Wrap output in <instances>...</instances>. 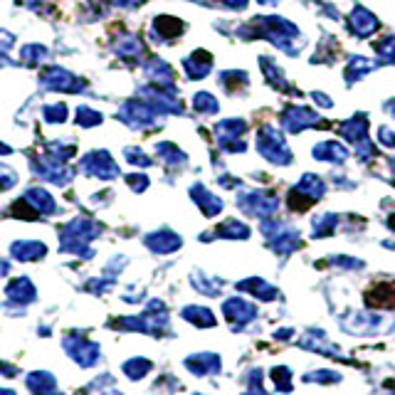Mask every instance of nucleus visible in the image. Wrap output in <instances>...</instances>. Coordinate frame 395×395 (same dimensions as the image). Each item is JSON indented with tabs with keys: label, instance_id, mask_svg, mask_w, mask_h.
<instances>
[{
	"label": "nucleus",
	"instance_id": "7",
	"mask_svg": "<svg viewBox=\"0 0 395 395\" xmlns=\"http://www.w3.org/2000/svg\"><path fill=\"white\" fill-rule=\"evenodd\" d=\"M282 121H284V129L289 131H302L307 126H314L319 121V116L309 109H302V106H291L282 114Z\"/></svg>",
	"mask_w": 395,
	"mask_h": 395
},
{
	"label": "nucleus",
	"instance_id": "20",
	"mask_svg": "<svg viewBox=\"0 0 395 395\" xmlns=\"http://www.w3.org/2000/svg\"><path fill=\"white\" fill-rule=\"evenodd\" d=\"M104 121V114L102 111H97V109H92V106H79L77 109V124L79 126H87V129H92V126H97V124H102Z\"/></svg>",
	"mask_w": 395,
	"mask_h": 395
},
{
	"label": "nucleus",
	"instance_id": "23",
	"mask_svg": "<svg viewBox=\"0 0 395 395\" xmlns=\"http://www.w3.org/2000/svg\"><path fill=\"white\" fill-rule=\"evenodd\" d=\"M124 156H126V161H129L131 166H139V168L151 166V158L146 156L144 148H139V146H129V148H124Z\"/></svg>",
	"mask_w": 395,
	"mask_h": 395
},
{
	"label": "nucleus",
	"instance_id": "18",
	"mask_svg": "<svg viewBox=\"0 0 395 395\" xmlns=\"http://www.w3.org/2000/svg\"><path fill=\"white\" fill-rule=\"evenodd\" d=\"M67 116H69V109H67V104H47V106H42V119H45V124H50V126H60V124H64L67 121Z\"/></svg>",
	"mask_w": 395,
	"mask_h": 395
},
{
	"label": "nucleus",
	"instance_id": "13",
	"mask_svg": "<svg viewBox=\"0 0 395 395\" xmlns=\"http://www.w3.org/2000/svg\"><path fill=\"white\" fill-rule=\"evenodd\" d=\"M186 366L195 375H210L220 370V359L215 354H195L186 361Z\"/></svg>",
	"mask_w": 395,
	"mask_h": 395
},
{
	"label": "nucleus",
	"instance_id": "29",
	"mask_svg": "<svg viewBox=\"0 0 395 395\" xmlns=\"http://www.w3.org/2000/svg\"><path fill=\"white\" fill-rule=\"evenodd\" d=\"M0 395H18L13 388H0Z\"/></svg>",
	"mask_w": 395,
	"mask_h": 395
},
{
	"label": "nucleus",
	"instance_id": "19",
	"mask_svg": "<svg viewBox=\"0 0 395 395\" xmlns=\"http://www.w3.org/2000/svg\"><path fill=\"white\" fill-rule=\"evenodd\" d=\"M47 57V47L42 45H25L22 47V62L27 64V67H37V64H42Z\"/></svg>",
	"mask_w": 395,
	"mask_h": 395
},
{
	"label": "nucleus",
	"instance_id": "31",
	"mask_svg": "<svg viewBox=\"0 0 395 395\" xmlns=\"http://www.w3.org/2000/svg\"><path fill=\"white\" fill-rule=\"evenodd\" d=\"M195 395H200V393H195Z\"/></svg>",
	"mask_w": 395,
	"mask_h": 395
},
{
	"label": "nucleus",
	"instance_id": "11",
	"mask_svg": "<svg viewBox=\"0 0 395 395\" xmlns=\"http://www.w3.org/2000/svg\"><path fill=\"white\" fill-rule=\"evenodd\" d=\"M190 195H193V200L200 205V210L208 215V218H210V215H218L220 210H223V200H220L218 195H213L210 190H205L203 186H193Z\"/></svg>",
	"mask_w": 395,
	"mask_h": 395
},
{
	"label": "nucleus",
	"instance_id": "14",
	"mask_svg": "<svg viewBox=\"0 0 395 395\" xmlns=\"http://www.w3.org/2000/svg\"><path fill=\"white\" fill-rule=\"evenodd\" d=\"M346 156H349V151H346L341 144H336V141H324V144L314 146V158H319V161L341 163Z\"/></svg>",
	"mask_w": 395,
	"mask_h": 395
},
{
	"label": "nucleus",
	"instance_id": "15",
	"mask_svg": "<svg viewBox=\"0 0 395 395\" xmlns=\"http://www.w3.org/2000/svg\"><path fill=\"white\" fill-rule=\"evenodd\" d=\"M183 32V22L176 20V18L161 15L153 22V40H171V37H178Z\"/></svg>",
	"mask_w": 395,
	"mask_h": 395
},
{
	"label": "nucleus",
	"instance_id": "4",
	"mask_svg": "<svg viewBox=\"0 0 395 395\" xmlns=\"http://www.w3.org/2000/svg\"><path fill=\"white\" fill-rule=\"evenodd\" d=\"M6 296H8V302L22 309V307H30V304L35 302L37 291H35V284H32L27 277H15V279L6 284Z\"/></svg>",
	"mask_w": 395,
	"mask_h": 395
},
{
	"label": "nucleus",
	"instance_id": "25",
	"mask_svg": "<svg viewBox=\"0 0 395 395\" xmlns=\"http://www.w3.org/2000/svg\"><path fill=\"white\" fill-rule=\"evenodd\" d=\"M15 183H18V173L11 166H6V163H0V190H11Z\"/></svg>",
	"mask_w": 395,
	"mask_h": 395
},
{
	"label": "nucleus",
	"instance_id": "27",
	"mask_svg": "<svg viewBox=\"0 0 395 395\" xmlns=\"http://www.w3.org/2000/svg\"><path fill=\"white\" fill-rule=\"evenodd\" d=\"M8 272H11V262L0 260V277H3V275H8Z\"/></svg>",
	"mask_w": 395,
	"mask_h": 395
},
{
	"label": "nucleus",
	"instance_id": "9",
	"mask_svg": "<svg viewBox=\"0 0 395 395\" xmlns=\"http://www.w3.org/2000/svg\"><path fill=\"white\" fill-rule=\"evenodd\" d=\"M22 198H25L27 203H30L40 215H55L60 210L57 203H55V198L50 195L45 188H30Z\"/></svg>",
	"mask_w": 395,
	"mask_h": 395
},
{
	"label": "nucleus",
	"instance_id": "28",
	"mask_svg": "<svg viewBox=\"0 0 395 395\" xmlns=\"http://www.w3.org/2000/svg\"><path fill=\"white\" fill-rule=\"evenodd\" d=\"M8 153H13V148H11V146L0 144V156H8Z\"/></svg>",
	"mask_w": 395,
	"mask_h": 395
},
{
	"label": "nucleus",
	"instance_id": "12",
	"mask_svg": "<svg viewBox=\"0 0 395 395\" xmlns=\"http://www.w3.org/2000/svg\"><path fill=\"white\" fill-rule=\"evenodd\" d=\"M225 317L235 326H240V324H247L250 319H255V307L247 302H240V299H230V302H225Z\"/></svg>",
	"mask_w": 395,
	"mask_h": 395
},
{
	"label": "nucleus",
	"instance_id": "8",
	"mask_svg": "<svg viewBox=\"0 0 395 395\" xmlns=\"http://www.w3.org/2000/svg\"><path fill=\"white\" fill-rule=\"evenodd\" d=\"M183 69H186L188 79H203L208 77V72L213 69V57L203 50H195L190 57L183 62Z\"/></svg>",
	"mask_w": 395,
	"mask_h": 395
},
{
	"label": "nucleus",
	"instance_id": "1",
	"mask_svg": "<svg viewBox=\"0 0 395 395\" xmlns=\"http://www.w3.org/2000/svg\"><path fill=\"white\" fill-rule=\"evenodd\" d=\"M62 346L67 351V356L82 368H92V366L99 363L102 359V351L94 341H89L82 331H69L67 336L62 338Z\"/></svg>",
	"mask_w": 395,
	"mask_h": 395
},
{
	"label": "nucleus",
	"instance_id": "24",
	"mask_svg": "<svg viewBox=\"0 0 395 395\" xmlns=\"http://www.w3.org/2000/svg\"><path fill=\"white\" fill-rule=\"evenodd\" d=\"M375 53L380 55V62H390V60H395V35L380 40L378 45H375Z\"/></svg>",
	"mask_w": 395,
	"mask_h": 395
},
{
	"label": "nucleus",
	"instance_id": "2",
	"mask_svg": "<svg viewBox=\"0 0 395 395\" xmlns=\"http://www.w3.org/2000/svg\"><path fill=\"white\" fill-rule=\"evenodd\" d=\"M82 173L89 178H99V181H111V178L119 176V166L114 163V158L106 151L97 148V151H89L87 156L82 158Z\"/></svg>",
	"mask_w": 395,
	"mask_h": 395
},
{
	"label": "nucleus",
	"instance_id": "26",
	"mask_svg": "<svg viewBox=\"0 0 395 395\" xmlns=\"http://www.w3.org/2000/svg\"><path fill=\"white\" fill-rule=\"evenodd\" d=\"M126 183L131 186V190L141 193L146 186H148V178H146L144 173H136V176H126Z\"/></svg>",
	"mask_w": 395,
	"mask_h": 395
},
{
	"label": "nucleus",
	"instance_id": "5",
	"mask_svg": "<svg viewBox=\"0 0 395 395\" xmlns=\"http://www.w3.org/2000/svg\"><path fill=\"white\" fill-rule=\"evenodd\" d=\"M144 242H146V247L151 252H156V255H168V252H176L178 247H181L183 240L178 237L173 230L161 228V230H156V233L146 235Z\"/></svg>",
	"mask_w": 395,
	"mask_h": 395
},
{
	"label": "nucleus",
	"instance_id": "30",
	"mask_svg": "<svg viewBox=\"0 0 395 395\" xmlns=\"http://www.w3.org/2000/svg\"><path fill=\"white\" fill-rule=\"evenodd\" d=\"M262 6H267V3H272V6H277V3H279V0H260Z\"/></svg>",
	"mask_w": 395,
	"mask_h": 395
},
{
	"label": "nucleus",
	"instance_id": "22",
	"mask_svg": "<svg viewBox=\"0 0 395 395\" xmlns=\"http://www.w3.org/2000/svg\"><path fill=\"white\" fill-rule=\"evenodd\" d=\"M218 235L220 237H247L250 235V230L244 228L242 223H237V220H228L225 225H220L218 228Z\"/></svg>",
	"mask_w": 395,
	"mask_h": 395
},
{
	"label": "nucleus",
	"instance_id": "6",
	"mask_svg": "<svg viewBox=\"0 0 395 395\" xmlns=\"http://www.w3.org/2000/svg\"><path fill=\"white\" fill-rule=\"evenodd\" d=\"M11 257L18 262H40L47 257V244L40 240H18L11 244Z\"/></svg>",
	"mask_w": 395,
	"mask_h": 395
},
{
	"label": "nucleus",
	"instance_id": "10",
	"mask_svg": "<svg viewBox=\"0 0 395 395\" xmlns=\"http://www.w3.org/2000/svg\"><path fill=\"white\" fill-rule=\"evenodd\" d=\"M349 27L359 37H368L378 30V20H375L366 8H354V13H351V18H349Z\"/></svg>",
	"mask_w": 395,
	"mask_h": 395
},
{
	"label": "nucleus",
	"instance_id": "16",
	"mask_svg": "<svg viewBox=\"0 0 395 395\" xmlns=\"http://www.w3.org/2000/svg\"><path fill=\"white\" fill-rule=\"evenodd\" d=\"M151 361L148 359H141V356H136V359H129L124 361V366H121V370H124V375L129 380H141L144 375L151 373Z\"/></svg>",
	"mask_w": 395,
	"mask_h": 395
},
{
	"label": "nucleus",
	"instance_id": "17",
	"mask_svg": "<svg viewBox=\"0 0 395 395\" xmlns=\"http://www.w3.org/2000/svg\"><path fill=\"white\" fill-rule=\"evenodd\" d=\"M181 317L186 319V321L195 324V326H215V317L210 309L205 307H186L181 312Z\"/></svg>",
	"mask_w": 395,
	"mask_h": 395
},
{
	"label": "nucleus",
	"instance_id": "3",
	"mask_svg": "<svg viewBox=\"0 0 395 395\" xmlns=\"http://www.w3.org/2000/svg\"><path fill=\"white\" fill-rule=\"evenodd\" d=\"M40 82L45 89H55V92H82L84 89V84L72 72H67L64 67H57V64L47 67L40 74Z\"/></svg>",
	"mask_w": 395,
	"mask_h": 395
},
{
	"label": "nucleus",
	"instance_id": "21",
	"mask_svg": "<svg viewBox=\"0 0 395 395\" xmlns=\"http://www.w3.org/2000/svg\"><path fill=\"white\" fill-rule=\"evenodd\" d=\"M193 106H195L200 114H218V102H215V97H210L208 92H198L195 97H193Z\"/></svg>",
	"mask_w": 395,
	"mask_h": 395
}]
</instances>
